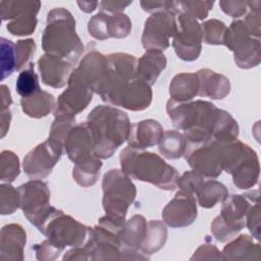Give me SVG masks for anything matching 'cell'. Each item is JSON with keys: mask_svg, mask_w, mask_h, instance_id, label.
Here are the masks:
<instances>
[{"mask_svg": "<svg viewBox=\"0 0 261 261\" xmlns=\"http://www.w3.org/2000/svg\"><path fill=\"white\" fill-rule=\"evenodd\" d=\"M1 111L7 110L9 105L11 104V97L9 89L5 85L1 86Z\"/></svg>", "mask_w": 261, "mask_h": 261, "instance_id": "cell-35", "label": "cell"}, {"mask_svg": "<svg viewBox=\"0 0 261 261\" xmlns=\"http://www.w3.org/2000/svg\"><path fill=\"white\" fill-rule=\"evenodd\" d=\"M16 92L22 97L27 98L40 91L38 76L35 73L34 63H30L27 68L20 71L16 80Z\"/></svg>", "mask_w": 261, "mask_h": 261, "instance_id": "cell-26", "label": "cell"}, {"mask_svg": "<svg viewBox=\"0 0 261 261\" xmlns=\"http://www.w3.org/2000/svg\"><path fill=\"white\" fill-rule=\"evenodd\" d=\"M173 41L177 55L184 60H194L201 50V30L195 18L187 13L178 15V31Z\"/></svg>", "mask_w": 261, "mask_h": 261, "instance_id": "cell-9", "label": "cell"}, {"mask_svg": "<svg viewBox=\"0 0 261 261\" xmlns=\"http://www.w3.org/2000/svg\"><path fill=\"white\" fill-rule=\"evenodd\" d=\"M0 204L1 214L6 215L13 213L18 207H20L18 190H15L8 184H2L0 186Z\"/></svg>", "mask_w": 261, "mask_h": 261, "instance_id": "cell-28", "label": "cell"}, {"mask_svg": "<svg viewBox=\"0 0 261 261\" xmlns=\"http://www.w3.org/2000/svg\"><path fill=\"white\" fill-rule=\"evenodd\" d=\"M197 215L196 202L188 192H178L174 199L164 208L162 216L165 222L173 227L191 224Z\"/></svg>", "mask_w": 261, "mask_h": 261, "instance_id": "cell-12", "label": "cell"}, {"mask_svg": "<svg viewBox=\"0 0 261 261\" xmlns=\"http://www.w3.org/2000/svg\"><path fill=\"white\" fill-rule=\"evenodd\" d=\"M148 232H147V242L143 244V249L148 252H153L158 250L165 242L166 233L159 234L161 232L166 231L165 227L161 222L151 221L148 223Z\"/></svg>", "mask_w": 261, "mask_h": 261, "instance_id": "cell-30", "label": "cell"}, {"mask_svg": "<svg viewBox=\"0 0 261 261\" xmlns=\"http://www.w3.org/2000/svg\"><path fill=\"white\" fill-rule=\"evenodd\" d=\"M46 236L50 237L52 245L72 246L83 242L87 229L61 211L54 209L48 216L42 227L39 228Z\"/></svg>", "mask_w": 261, "mask_h": 261, "instance_id": "cell-7", "label": "cell"}, {"mask_svg": "<svg viewBox=\"0 0 261 261\" xmlns=\"http://www.w3.org/2000/svg\"><path fill=\"white\" fill-rule=\"evenodd\" d=\"M130 20L124 14L108 15L106 13L96 14L89 21V32L96 39H107L109 37L122 38L130 31Z\"/></svg>", "mask_w": 261, "mask_h": 261, "instance_id": "cell-11", "label": "cell"}, {"mask_svg": "<svg viewBox=\"0 0 261 261\" xmlns=\"http://www.w3.org/2000/svg\"><path fill=\"white\" fill-rule=\"evenodd\" d=\"M163 137L160 124L154 120H144L133 125L129 130L130 147L143 149L157 144Z\"/></svg>", "mask_w": 261, "mask_h": 261, "instance_id": "cell-17", "label": "cell"}, {"mask_svg": "<svg viewBox=\"0 0 261 261\" xmlns=\"http://www.w3.org/2000/svg\"><path fill=\"white\" fill-rule=\"evenodd\" d=\"M15 69V45L1 38V80L10 75Z\"/></svg>", "mask_w": 261, "mask_h": 261, "instance_id": "cell-29", "label": "cell"}, {"mask_svg": "<svg viewBox=\"0 0 261 261\" xmlns=\"http://www.w3.org/2000/svg\"><path fill=\"white\" fill-rule=\"evenodd\" d=\"M104 208L108 213L106 217L115 225L122 227L128 205L136 196L135 186L119 170H110L103 180Z\"/></svg>", "mask_w": 261, "mask_h": 261, "instance_id": "cell-4", "label": "cell"}, {"mask_svg": "<svg viewBox=\"0 0 261 261\" xmlns=\"http://www.w3.org/2000/svg\"><path fill=\"white\" fill-rule=\"evenodd\" d=\"M0 177L2 181L10 182L19 174V164L17 156L8 150L1 153L0 156Z\"/></svg>", "mask_w": 261, "mask_h": 261, "instance_id": "cell-27", "label": "cell"}, {"mask_svg": "<svg viewBox=\"0 0 261 261\" xmlns=\"http://www.w3.org/2000/svg\"><path fill=\"white\" fill-rule=\"evenodd\" d=\"M36 45L34 40H19L15 45V69L20 70L28 63L35 53Z\"/></svg>", "mask_w": 261, "mask_h": 261, "instance_id": "cell-31", "label": "cell"}, {"mask_svg": "<svg viewBox=\"0 0 261 261\" xmlns=\"http://www.w3.org/2000/svg\"><path fill=\"white\" fill-rule=\"evenodd\" d=\"M43 48L53 56L73 61L83 52V44L74 32V19L67 10L56 8L48 13Z\"/></svg>", "mask_w": 261, "mask_h": 261, "instance_id": "cell-2", "label": "cell"}, {"mask_svg": "<svg viewBox=\"0 0 261 261\" xmlns=\"http://www.w3.org/2000/svg\"><path fill=\"white\" fill-rule=\"evenodd\" d=\"M61 150L54 147L49 141L37 146L23 159V169L32 178L47 176L59 159Z\"/></svg>", "mask_w": 261, "mask_h": 261, "instance_id": "cell-10", "label": "cell"}, {"mask_svg": "<svg viewBox=\"0 0 261 261\" xmlns=\"http://www.w3.org/2000/svg\"><path fill=\"white\" fill-rule=\"evenodd\" d=\"M120 162L123 171L138 179L165 190H173L176 186V170L156 154L138 152L137 148L129 146L121 153Z\"/></svg>", "mask_w": 261, "mask_h": 261, "instance_id": "cell-3", "label": "cell"}, {"mask_svg": "<svg viewBox=\"0 0 261 261\" xmlns=\"http://www.w3.org/2000/svg\"><path fill=\"white\" fill-rule=\"evenodd\" d=\"M95 140V152L99 156L110 157L129 134L128 118L125 113L100 106L89 115V123Z\"/></svg>", "mask_w": 261, "mask_h": 261, "instance_id": "cell-1", "label": "cell"}, {"mask_svg": "<svg viewBox=\"0 0 261 261\" xmlns=\"http://www.w3.org/2000/svg\"><path fill=\"white\" fill-rule=\"evenodd\" d=\"M176 22L173 11H159L146 21L143 45L148 49H165L168 39L176 33Z\"/></svg>", "mask_w": 261, "mask_h": 261, "instance_id": "cell-8", "label": "cell"}, {"mask_svg": "<svg viewBox=\"0 0 261 261\" xmlns=\"http://www.w3.org/2000/svg\"><path fill=\"white\" fill-rule=\"evenodd\" d=\"M145 228V219L140 215H136L125 224V226H122L121 234L118 238L124 245L135 248L144 238Z\"/></svg>", "mask_w": 261, "mask_h": 261, "instance_id": "cell-23", "label": "cell"}, {"mask_svg": "<svg viewBox=\"0 0 261 261\" xmlns=\"http://www.w3.org/2000/svg\"><path fill=\"white\" fill-rule=\"evenodd\" d=\"M151 97L149 85L142 81H136L121 91L115 104L132 110H142L148 107Z\"/></svg>", "mask_w": 261, "mask_h": 261, "instance_id": "cell-15", "label": "cell"}, {"mask_svg": "<svg viewBox=\"0 0 261 261\" xmlns=\"http://www.w3.org/2000/svg\"><path fill=\"white\" fill-rule=\"evenodd\" d=\"M91 99V90H89L86 85L72 73L67 91L59 97L58 109L55 113H64L66 115L77 113L87 107Z\"/></svg>", "mask_w": 261, "mask_h": 261, "instance_id": "cell-13", "label": "cell"}, {"mask_svg": "<svg viewBox=\"0 0 261 261\" xmlns=\"http://www.w3.org/2000/svg\"><path fill=\"white\" fill-rule=\"evenodd\" d=\"M213 2H178L180 8H182L190 16L204 18L207 16L208 10L213 6Z\"/></svg>", "mask_w": 261, "mask_h": 261, "instance_id": "cell-33", "label": "cell"}, {"mask_svg": "<svg viewBox=\"0 0 261 261\" xmlns=\"http://www.w3.org/2000/svg\"><path fill=\"white\" fill-rule=\"evenodd\" d=\"M198 73L201 81V89L199 93L201 96H209L214 99H219L224 97L229 91V83L224 76L216 74L208 69L200 70Z\"/></svg>", "mask_w": 261, "mask_h": 261, "instance_id": "cell-19", "label": "cell"}, {"mask_svg": "<svg viewBox=\"0 0 261 261\" xmlns=\"http://www.w3.org/2000/svg\"><path fill=\"white\" fill-rule=\"evenodd\" d=\"M10 111L9 109L7 110H2L1 111V137L3 138L6 134V132L9 128V122H10Z\"/></svg>", "mask_w": 261, "mask_h": 261, "instance_id": "cell-36", "label": "cell"}, {"mask_svg": "<svg viewBox=\"0 0 261 261\" xmlns=\"http://www.w3.org/2000/svg\"><path fill=\"white\" fill-rule=\"evenodd\" d=\"M39 68L42 79L46 85L54 88H60L65 84L70 64L62 61L60 57L53 55H44L39 60Z\"/></svg>", "mask_w": 261, "mask_h": 261, "instance_id": "cell-16", "label": "cell"}, {"mask_svg": "<svg viewBox=\"0 0 261 261\" xmlns=\"http://www.w3.org/2000/svg\"><path fill=\"white\" fill-rule=\"evenodd\" d=\"M199 203L204 207L214 206L218 201H221L226 196V190L223 185L217 181H207L201 184L197 189Z\"/></svg>", "mask_w": 261, "mask_h": 261, "instance_id": "cell-24", "label": "cell"}, {"mask_svg": "<svg viewBox=\"0 0 261 261\" xmlns=\"http://www.w3.org/2000/svg\"><path fill=\"white\" fill-rule=\"evenodd\" d=\"M17 190L23 214L33 224L40 228L55 209L48 206L49 191L47 186L42 181L32 180L20 186Z\"/></svg>", "mask_w": 261, "mask_h": 261, "instance_id": "cell-5", "label": "cell"}, {"mask_svg": "<svg viewBox=\"0 0 261 261\" xmlns=\"http://www.w3.org/2000/svg\"><path fill=\"white\" fill-rule=\"evenodd\" d=\"M20 105L22 111L32 117H41L47 115L53 108L54 98L52 95L39 91L30 97L21 98Z\"/></svg>", "mask_w": 261, "mask_h": 261, "instance_id": "cell-20", "label": "cell"}, {"mask_svg": "<svg viewBox=\"0 0 261 261\" xmlns=\"http://www.w3.org/2000/svg\"><path fill=\"white\" fill-rule=\"evenodd\" d=\"M225 25L223 22L211 19L203 23V34L205 35V41L210 44H220L222 43V37L224 35Z\"/></svg>", "mask_w": 261, "mask_h": 261, "instance_id": "cell-32", "label": "cell"}, {"mask_svg": "<svg viewBox=\"0 0 261 261\" xmlns=\"http://www.w3.org/2000/svg\"><path fill=\"white\" fill-rule=\"evenodd\" d=\"M100 167V160L94 157L84 159L76 163L73 170V176L80 185L91 186L96 181Z\"/></svg>", "mask_w": 261, "mask_h": 261, "instance_id": "cell-22", "label": "cell"}, {"mask_svg": "<svg viewBox=\"0 0 261 261\" xmlns=\"http://www.w3.org/2000/svg\"><path fill=\"white\" fill-rule=\"evenodd\" d=\"M165 65L166 59L163 54L156 50H149L140 59L137 72L138 76L140 81L152 85Z\"/></svg>", "mask_w": 261, "mask_h": 261, "instance_id": "cell-18", "label": "cell"}, {"mask_svg": "<svg viewBox=\"0 0 261 261\" xmlns=\"http://www.w3.org/2000/svg\"><path fill=\"white\" fill-rule=\"evenodd\" d=\"M40 5L38 1H1L0 11L2 20L10 19L6 25L9 33L14 36L32 34L37 24L36 14Z\"/></svg>", "mask_w": 261, "mask_h": 261, "instance_id": "cell-6", "label": "cell"}, {"mask_svg": "<svg viewBox=\"0 0 261 261\" xmlns=\"http://www.w3.org/2000/svg\"><path fill=\"white\" fill-rule=\"evenodd\" d=\"M132 2H109V1H103L101 2V10H107L110 12H117L123 9L125 6L130 4Z\"/></svg>", "mask_w": 261, "mask_h": 261, "instance_id": "cell-34", "label": "cell"}, {"mask_svg": "<svg viewBox=\"0 0 261 261\" xmlns=\"http://www.w3.org/2000/svg\"><path fill=\"white\" fill-rule=\"evenodd\" d=\"M198 75L181 73L176 75L170 85V95L175 100H189L198 94Z\"/></svg>", "mask_w": 261, "mask_h": 261, "instance_id": "cell-21", "label": "cell"}, {"mask_svg": "<svg viewBox=\"0 0 261 261\" xmlns=\"http://www.w3.org/2000/svg\"><path fill=\"white\" fill-rule=\"evenodd\" d=\"M186 148L184 137L174 130H168L161 139L159 145L160 152L167 158H178Z\"/></svg>", "mask_w": 261, "mask_h": 261, "instance_id": "cell-25", "label": "cell"}, {"mask_svg": "<svg viewBox=\"0 0 261 261\" xmlns=\"http://www.w3.org/2000/svg\"><path fill=\"white\" fill-rule=\"evenodd\" d=\"M25 232L18 224H7L1 229V260L22 259Z\"/></svg>", "mask_w": 261, "mask_h": 261, "instance_id": "cell-14", "label": "cell"}]
</instances>
